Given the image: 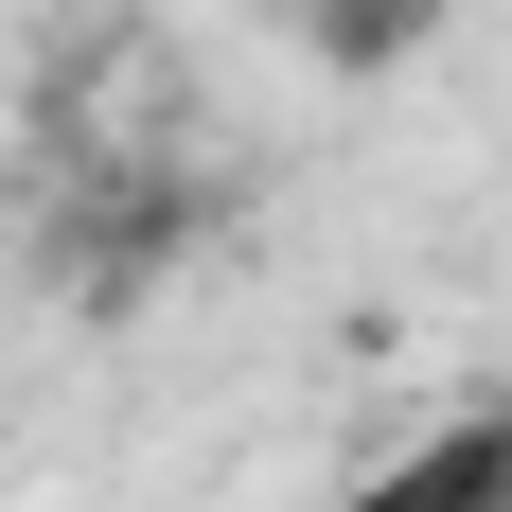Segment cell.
<instances>
[{
	"instance_id": "1",
	"label": "cell",
	"mask_w": 512,
	"mask_h": 512,
	"mask_svg": "<svg viewBox=\"0 0 512 512\" xmlns=\"http://www.w3.org/2000/svg\"><path fill=\"white\" fill-rule=\"evenodd\" d=\"M336 512H512V407H460V424H424V442H389Z\"/></svg>"
},
{
	"instance_id": "2",
	"label": "cell",
	"mask_w": 512,
	"mask_h": 512,
	"mask_svg": "<svg viewBox=\"0 0 512 512\" xmlns=\"http://www.w3.org/2000/svg\"><path fill=\"white\" fill-rule=\"evenodd\" d=\"M424 36V0H336V53H407Z\"/></svg>"
}]
</instances>
